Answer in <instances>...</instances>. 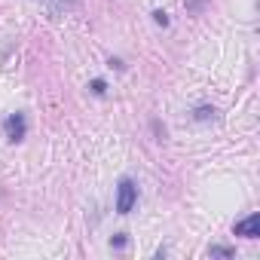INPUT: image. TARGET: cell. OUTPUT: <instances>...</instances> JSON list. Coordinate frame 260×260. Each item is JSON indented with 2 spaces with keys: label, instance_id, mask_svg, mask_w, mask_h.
<instances>
[{
  "label": "cell",
  "instance_id": "1",
  "mask_svg": "<svg viewBox=\"0 0 260 260\" xmlns=\"http://www.w3.org/2000/svg\"><path fill=\"white\" fill-rule=\"evenodd\" d=\"M135 202H138V187H135V181H132V178H122L119 187H116V214H128V211L135 208Z\"/></svg>",
  "mask_w": 260,
  "mask_h": 260
},
{
  "label": "cell",
  "instance_id": "2",
  "mask_svg": "<svg viewBox=\"0 0 260 260\" xmlns=\"http://www.w3.org/2000/svg\"><path fill=\"white\" fill-rule=\"evenodd\" d=\"M4 132H7V138L13 144L25 141V135H28V119H25V113H10L4 119Z\"/></svg>",
  "mask_w": 260,
  "mask_h": 260
},
{
  "label": "cell",
  "instance_id": "3",
  "mask_svg": "<svg viewBox=\"0 0 260 260\" xmlns=\"http://www.w3.org/2000/svg\"><path fill=\"white\" fill-rule=\"evenodd\" d=\"M233 233L242 236V239H257V236H260V214H248L245 220H239V223L233 226Z\"/></svg>",
  "mask_w": 260,
  "mask_h": 260
},
{
  "label": "cell",
  "instance_id": "4",
  "mask_svg": "<svg viewBox=\"0 0 260 260\" xmlns=\"http://www.w3.org/2000/svg\"><path fill=\"white\" fill-rule=\"evenodd\" d=\"M193 116H196L199 122H205V119H211V116H214V107H211V104H199V107L193 110Z\"/></svg>",
  "mask_w": 260,
  "mask_h": 260
},
{
  "label": "cell",
  "instance_id": "5",
  "mask_svg": "<svg viewBox=\"0 0 260 260\" xmlns=\"http://www.w3.org/2000/svg\"><path fill=\"white\" fill-rule=\"evenodd\" d=\"M211 257H236V248H226V245H211L208 248Z\"/></svg>",
  "mask_w": 260,
  "mask_h": 260
},
{
  "label": "cell",
  "instance_id": "6",
  "mask_svg": "<svg viewBox=\"0 0 260 260\" xmlns=\"http://www.w3.org/2000/svg\"><path fill=\"white\" fill-rule=\"evenodd\" d=\"M89 89H92V95H104V92H107V83H104L101 77H95V80L89 83Z\"/></svg>",
  "mask_w": 260,
  "mask_h": 260
},
{
  "label": "cell",
  "instance_id": "7",
  "mask_svg": "<svg viewBox=\"0 0 260 260\" xmlns=\"http://www.w3.org/2000/svg\"><path fill=\"white\" fill-rule=\"evenodd\" d=\"M184 7H187V13H202V7H205V0H184Z\"/></svg>",
  "mask_w": 260,
  "mask_h": 260
},
{
  "label": "cell",
  "instance_id": "8",
  "mask_svg": "<svg viewBox=\"0 0 260 260\" xmlns=\"http://www.w3.org/2000/svg\"><path fill=\"white\" fill-rule=\"evenodd\" d=\"M153 22L162 25V28H169V13L166 10H153Z\"/></svg>",
  "mask_w": 260,
  "mask_h": 260
},
{
  "label": "cell",
  "instance_id": "9",
  "mask_svg": "<svg viewBox=\"0 0 260 260\" xmlns=\"http://www.w3.org/2000/svg\"><path fill=\"white\" fill-rule=\"evenodd\" d=\"M125 245H128V236H125V233H116V236L110 239V248H125Z\"/></svg>",
  "mask_w": 260,
  "mask_h": 260
},
{
  "label": "cell",
  "instance_id": "10",
  "mask_svg": "<svg viewBox=\"0 0 260 260\" xmlns=\"http://www.w3.org/2000/svg\"><path fill=\"white\" fill-rule=\"evenodd\" d=\"M153 132H156V141H166V125L159 119H153Z\"/></svg>",
  "mask_w": 260,
  "mask_h": 260
}]
</instances>
